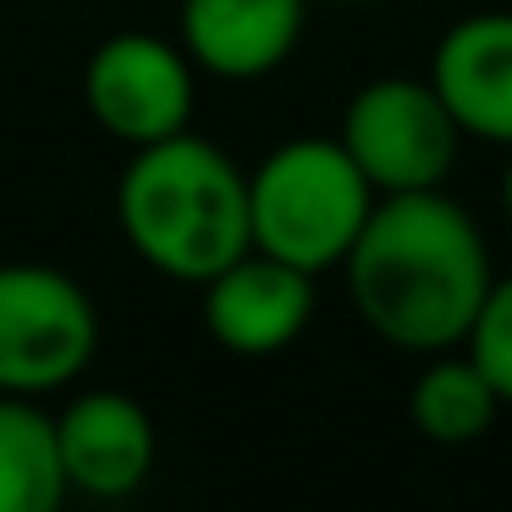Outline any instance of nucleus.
I'll use <instances>...</instances> for the list:
<instances>
[{
	"mask_svg": "<svg viewBox=\"0 0 512 512\" xmlns=\"http://www.w3.org/2000/svg\"><path fill=\"white\" fill-rule=\"evenodd\" d=\"M358 320L397 353L463 347L474 309L490 287L485 232L441 188L375 199L358 243L342 259Z\"/></svg>",
	"mask_w": 512,
	"mask_h": 512,
	"instance_id": "obj_1",
	"label": "nucleus"
},
{
	"mask_svg": "<svg viewBox=\"0 0 512 512\" xmlns=\"http://www.w3.org/2000/svg\"><path fill=\"white\" fill-rule=\"evenodd\" d=\"M116 226L133 259H144L155 276L204 287L215 270L254 248L248 171L193 127L144 144L116 177Z\"/></svg>",
	"mask_w": 512,
	"mask_h": 512,
	"instance_id": "obj_2",
	"label": "nucleus"
},
{
	"mask_svg": "<svg viewBox=\"0 0 512 512\" xmlns=\"http://www.w3.org/2000/svg\"><path fill=\"white\" fill-rule=\"evenodd\" d=\"M380 193L342 149V138H287L248 171V232L254 248L325 276L342 270Z\"/></svg>",
	"mask_w": 512,
	"mask_h": 512,
	"instance_id": "obj_3",
	"label": "nucleus"
},
{
	"mask_svg": "<svg viewBox=\"0 0 512 512\" xmlns=\"http://www.w3.org/2000/svg\"><path fill=\"white\" fill-rule=\"evenodd\" d=\"M100 358V309L78 276L45 259L0 265V391L56 397Z\"/></svg>",
	"mask_w": 512,
	"mask_h": 512,
	"instance_id": "obj_4",
	"label": "nucleus"
},
{
	"mask_svg": "<svg viewBox=\"0 0 512 512\" xmlns=\"http://www.w3.org/2000/svg\"><path fill=\"white\" fill-rule=\"evenodd\" d=\"M336 138L358 160V171L369 177V188L380 199L386 193L441 188L452 177L457 149H463V127L452 122V111L435 94V83L408 78V72L369 78L347 100Z\"/></svg>",
	"mask_w": 512,
	"mask_h": 512,
	"instance_id": "obj_5",
	"label": "nucleus"
},
{
	"mask_svg": "<svg viewBox=\"0 0 512 512\" xmlns=\"http://www.w3.org/2000/svg\"><path fill=\"white\" fill-rule=\"evenodd\" d=\"M193 105H199V67L166 34L122 28L100 39L94 56L83 61V111L105 138L127 149L188 133Z\"/></svg>",
	"mask_w": 512,
	"mask_h": 512,
	"instance_id": "obj_6",
	"label": "nucleus"
},
{
	"mask_svg": "<svg viewBox=\"0 0 512 512\" xmlns=\"http://www.w3.org/2000/svg\"><path fill=\"white\" fill-rule=\"evenodd\" d=\"M314 281L320 276L265 254V248H248L199 287L204 336L232 358L287 353L314 320Z\"/></svg>",
	"mask_w": 512,
	"mask_h": 512,
	"instance_id": "obj_7",
	"label": "nucleus"
},
{
	"mask_svg": "<svg viewBox=\"0 0 512 512\" xmlns=\"http://www.w3.org/2000/svg\"><path fill=\"white\" fill-rule=\"evenodd\" d=\"M56 441H61V468H67L72 496H89V501L138 496L160 457L149 408L116 386L72 391L67 408L56 413Z\"/></svg>",
	"mask_w": 512,
	"mask_h": 512,
	"instance_id": "obj_8",
	"label": "nucleus"
},
{
	"mask_svg": "<svg viewBox=\"0 0 512 512\" xmlns=\"http://www.w3.org/2000/svg\"><path fill=\"white\" fill-rule=\"evenodd\" d=\"M309 0H182L177 45L215 83H259L292 61Z\"/></svg>",
	"mask_w": 512,
	"mask_h": 512,
	"instance_id": "obj_9",
	"label": "nucleus"
},
{
	"mask_svg": "<svg viewBox=\"0 0 512 512\" xmlns=\"http://www.w3.org/2000/svg\"><path fill=\"white\" fill-rule=\"evenodd\" d=\"M424 78L435 83L463 138L512 149V12L457 17Z\"/></svg>",
	"mask_w": 512,
	"mask_h": 512,
	"instance_id": "obj_10",
	"label": "nucleus"
},
{
	"mask_svg": "<svg viewBox=\"0 0 512 512\" xmlns=\"http://www.w3.org/2000/svg\"><path fill=\"white\" fill-rule=\"evenodd\" d=\"M67 496L56 413L45 397L0 391V512H61Z\"/></svg>",
	"mask_w": 512,
	"mask_h": 512,
	"instance_id": "obj_11",
	"label": "nucleus"
},
{
	"mask_svg": "<svg viewBox=\"0 0 512 512\" xmlns=\"http://www.w3.org/2000/svg\"><path fill=\"white\" fill-rule=\"evenodd\" d=\"M501 408H507V402L496 397V386L479 375V364L463 347L430 353V364L419 369V380H413V391H408L413 430L435 446H468V441H479V435H490V424H496Z\"/></svg>",
	"mask_w": 512,
	"mask_h": 512,
	"instance_id": "obj_12",
	"label": "nucleus"
},
{
	"mask_svg": "<svg viewBox=\"0 0 512 512\" xmlns=\"http://www.w3.org/2000/svg\"><path fill=\"white\" fill-rule=\"evenodd\" d=\"M463 353L479 364V375L496 386V397L512 408V276H490L485 298L474 309V325L463 336Z\"/></svg>",
	"mask_w": 512,
	"mask_h": 512,
	"instance_id": "obj_13",
	"label": "nucleus"
},
{
	"mask_svg": "<svg viewBox=\"0 0 512 512\" xmlns=\"http://www.w3.org/2000/svg\"><path fill=\"white\" fill-rule=\"evenodd\" d=\"M501 204H507V226H512V160H507V177H501Z\"/></svg>",
	"mask_w": 512,
	"mask_h": 512,
	"instance_id": "obj_14",
	"label": "nucleus"
}]
</instances>
